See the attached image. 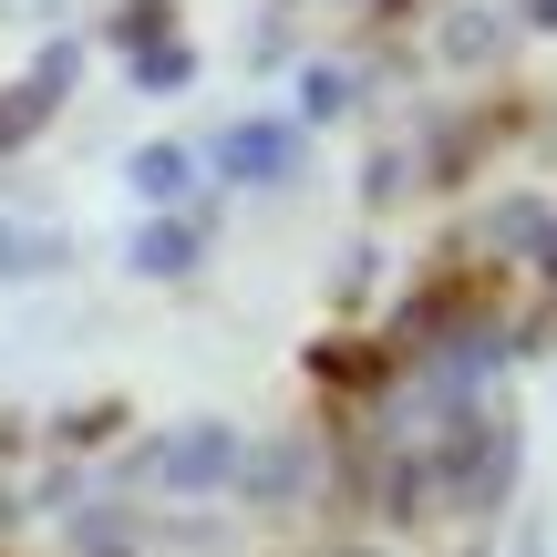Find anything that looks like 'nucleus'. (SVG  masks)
Wrapping results in <instances>:
<instances>
[{
    "label": "nucleus",
    "mask_w": 557,
    "mask_h": 557,
    "mask_svg": "<svg viewBox=\"0 0 557 557\" xmlns=\"http://www.w3.org/2000/svg\"><path fill=\"white\" fill-rule=\"evenodd\" d=\"M299 103H310V124H320V114H341V103H351V73H331V62H320V73L299 83Z\"/></svg>",
    "instance_id": "obj_6"
},
{
    "label": "nucleus",
    "mask_w": 557,
    "mask_h": 557,
    "mask_svg": "<svg viewBox=\"0 0 557 557\" xmlns=\"http://www.w3.org/2000/svg\"><path fill=\"white\" fill-rule=\"evenodd\" d=\"M207 259V227L197 218H156V227H135V269L145 278H186Z\"/></svg>",
    "instance_id": "obj_3"
},
{
    "label": "nucleus",
    "mask_w": 557,
    "mask_h": 557,
    "mask_svg": "<svg viewBox=\"0 0 557 557\" xmlns=\"http://www.w3.org/2000/svg\"><path fill=\"white\" fill-rule=\"evenodd\" d=\"M41 259H62L52 238H21V227H0V269H41Z\"/></svg>",
    "instance_id": "obj_8"
},
{
    "label": "nucleus",
    "mask_w": 557,
    "mask_h": 557,
    "mask_svg": "<svg viewBox=\"0 0 557 557\" xmlns=\"http://www.w3.org/2000/svg\"><path fill=\"white\" fill-rule=\"evenodd\" d=\"M218 176H238V186H289V176H299V124H227V135H218Z\"/></svg>",
    "instance_id": "obj_1"
},
{
    "label": "nucleus",
    "mask_w": 557,
    "mask_h": 557,
    "mask_svg": "<svg viewBox=\"0 0 557 557\" xmlns=\"http://www.w3.org/2000/svg\"><path fill=\"white\" fill-rule=\"evenodd\" d=\"M156 475L186 485V496H197V485H227L238 475V434H227V423H186V434L156 444Z\"/></svg>",
    "instance_id": "obj_2"
},
{
    "label": "nucleus",
    "mask_w": 557,
    "mask_h": 557,
    "mask_svg": "<svg viewBox=\"0 0 557 557\" xmlns=\"http://www.w3.org/2000/svg\"><path fill=\"white\" fill-rule=\"evenodd\" d=\"M320 372L331 382H372V372H393V351H320Z\"/></svg>",
    "instance_id": "obj_7"
},
{
    "label": "nucleus",
    "mask_w": 557,
    "mask_h": 557,
    "mask_svg": "<svg viewBox=\"0 0 557 557\" xmlns=\"http://www.w3.org/2000/svg\"><path fill=\"white\" fill-rule=\"evenodd\" d=\"M186 186H197V156H186V145H145V156H135V197L176 207Z\"/></svg>",
    "instance_id": "obj_4"
},
{
    "label": "nucleus",
    "mask_w": 557,
    "mask_h": 557,
    "mask_svg": "<svg viewBox=\"0 0 557 557\" xmlns=\"http://www.w3.org/2000/svg\"><path fill=\"white\" fill-rule=\"evenodd\" d=\"M186 73H197V62H186L176 41H145V62H135V83H156V94H176Z\"/></svg>",
    "instance_id": "obj_5"
},
{
    "label": "nucleus",
    "mask_w": 557,
    "mask_h": 557,
    "mask_svg": "<svg viewBox=\"0 0 557 557\" xmlns=\"http://www.w3.org/2000/svg\"><path fill=\"white\" fill-rule=\"evenodd\" d=\"M527 21H537V32H557V0H527Z\"/></svg>",
    "instance_id": "obj_9"
}]
</instances>
